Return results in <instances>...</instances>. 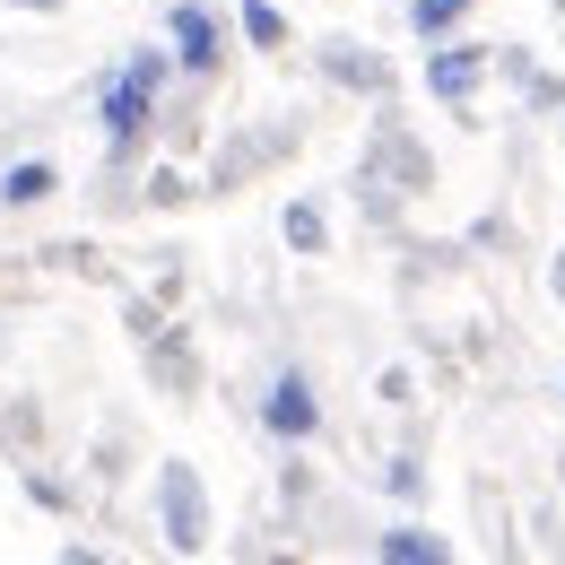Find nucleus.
Masks as SVG:
<instances>
[{
	"instance_id": "1",
	"label": "nucleus",
	"mask_w": 565,
	"mask_h": 565,
	"mask_svg": "<svg viewBox=\"0 0 565 565\" xmlns=\"http://www.w3.org/2000/svg\"><path fill=\"white\" fill-rule=\"evenodd\" d=\"M270 426H279V435H305V426H313V401H305V383H279V401H270Z\"/></svg>"
}]
</instances>
